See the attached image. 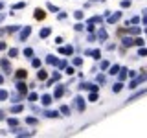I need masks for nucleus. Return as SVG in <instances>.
I'll return each mask as SVG.
<instances>
[{
    "mask_svg": "<svg viewBox=\"0 0 147 138\" xmlns=\"http://www.w3.org/2000/svg\"><path fill=\"white\" fill-rule=\"evenodd\" d=\"M17 88H18V90H20V92H26V85L22 83V81H20V83L17 85Z\"/></svg>",
    "mask_w": 147,
    "mask_h": 138,
    "instance_id": "obj_19",
    "label": "nucleus"
},
{
    "mask_svg": "<svg viewBox=\"0 0 147 138\" xmlns=\"http://www.w3.org/2000/svg\"><path fill=\"white\" fill-rule=\"evenodd\" d=\"M88 100H90V101H96V100H97V94H96V92H92V94H90V98H88Z\"/></svg>",
    "mask_w": 147,
    "mask_h": 138,
    "instance_id": "obj_27",
    "label": "nucleus"
},
{
    "mask_svg": "<svg viewBox=\"0 0 147 138\" xmlns=\"http://www.w3.org/2000/svg\"><path fill=\"white\" fill-rule=\"evenodd\" d=\"M55 66H57V68H64V66H66V61H57Z\"/></svg>",
    "mask_w": 147,
    "mask_h": 138,
    "instance_id": "obj_17",
    "label": "nucleus"
},
{
    "mask_svg": "<svg viewBox=\"0 0 147 138\" xmlns=\"http://www.w3.org/2000/svg\"><path fill=\"white\" fill-rule=\"evenodd\" d=\"M31 64L37 68V66H41V61H39V59H33V61H31Z\"/></svg>",
    "mask_w": 147,
    "mask_h": 138,
    "instance_id": "obj_24",
    "label": "nucleus"
},
{
    "mask_svg": "<svg viewBox=\"0 0 147 138\" xmlns=\"http://www.w3.org/2000/svg\"><path fill=\"white\" fill-rule=\"evenodd\" d=\"M24 55H28V57H31V55H33V50H31V48H26V50H24Z\"/></svg>",
    "mask_w": 147,
    "mask_h": 138,
    "instance_id": "obj_20",
    "label": "nucleus"
},
{
    "mask_svg": "<svg viewBox=\"0 0 147 138\" xmlns=\"http://www.w3.org/2000/svg\"><path fill=\"white\" fill-rule=\"evenodd\" d=\"M18 55V50L17 48H11V50H9V57H17Z\"/></svg>",
    "mask_w": 147,
    "mask_h": 138,
    "instance_id": "obj_12",
    "label": "nucleus"
},
{
    "mask_svg": "<svg viewBox=\"0 0 147 138\" xmlns=\"http://www.w3.org/2000/svg\"><path fill=\"white\" fill-rule=\"evenodd\" d=\"M0 50H6V44H4V42H0Z\"/></svg>",
    "mask_w": 147,
    "mask_h": 138,
    "instance_id": "obj_40",
    "label": "nucleus"
},
{
    "mask_svg": "<svg viewBox=\"0 0 147 138\" xmlns=\"http://www.w3.org/2000/svg\"><path fill=\"white\" fill-rule=\"evenodd\" d=\"M0 64H2V66H4L6 70L9 72V63H8V61H6V59H2V61H0Z\"/></svg>",
    "mask_w": 147,
    "mask_h": 138,
    "instance_id": "obj_18",
    "label": "nucleus"
},
{
    "mask_svg": "<svg viewBox=\"0 0 147 138\" xmlns=\"http://www.w3.org/2000/svg\"><path fill=\"white\" fill-rule=\"evenodd\" d=\"M99 20H103V17H94V18H90V22H99Z\"/></svg>",
    "mask_w": 147,
    "mask_h": 138,
    "instance_id": "obj_33",
    "label": "nucleus"
},
{
    "mask_svg": "<svg viewBox=\"0 0 147 138\" xmlns=\"http://www.w3.org/2000/svg\"><path fill=\"white\" fill-rule=\"evenodd\" d=\"M129 31H130V33H134V35H138L140 33V28H130Z\"/></svg>",
    "mask_w": 147,
    "mask_h": 138,
    "instance_id": "obj_25",
    "label": "nucleus"
},
{
    "mask_svg": "<svg viewBox=\"0 0 147 138\" xmlns=\"http://www.w3.org/2000/svg\"><path fill=\"white\" fill-rule=\"evenodd\" d=\"M50 103H52V96H48V94H46V96H42V105H44V107H48Z\"/></svg>",
    "mask_w": 147,
    "mask_h": 138,
    "instance_id": "obj_4",
    "label": "nucleus"
},
{
    "mask_svg": "<svg viewBox=\"0 0 147 138\" xmlns=\"http://www.w3.org/2000/svg\"><path fill=\"white\" fill-rule=\"evenodd\" d=\"M59 52H61V54L70 55V54H72V46H66V48H59Z\"/></svg>",
    "mask_w": 147,
    "mask_h": 138,
    "instance_id": "obj_7",
    "label": "nucleus"
},
{
    "mask_svg": "<svg viewBox=\"0 0 147 138\" xmlns=\"http://www.w3.org/2000/svg\"><path fill=\"white\" fill-rule=\"evenodd\" d=\"M120 18H121V13H114V15H110V17H109V22H110V24H114V22H118Z\"/></svg>",
    "mask_w": 147,
    "mask_h": 138,
    "instance_id": "obj_2",
    "label": "nucleus"
},
{
    "mask_svg": "<svg viewBox=\"0 0 147 138\" xmlns=\"http://www.w3.org/2000/svg\"><path fill=\"white\" fill-rule=\"evenodd\" d=\"M50 35V28H44V29H41V37L44 39V37H48Z\"/></svg>",
    "mask_w": 147,
    "mask_h": 138,
    "instance_id": "obj_10",
    "label": "nucleus"
},
{
    "mask_svg": "<svg viewBox=\"0 0 147 138\" xmlns=\"http://www.w3.org/2000/svg\"><path fill=\"white\" fill-rule=\"evenodd\" d=\"M29 33H31V28H24V29H22V33H20V39H22V41H24V39L28 37Z\"/></svg>",
    "mask_w": 147,
    "mask_h": 138,
    "instance_id": "obj_3",
    "label": "nucleus"
},
{
    "mask_svg": "<svg viewBox=\"0 0 147 138\" xmlns=\"http://www.w3.org/2000/svg\"><path fill=\"white\" fill-rule=\"evenodd\" d=\"M138 54H140V55H145V54H147V50H145V48H140Z\"/></svg>",
    "mask_w": 147,
    "mask_h": 138,
    "instance_id": "obj_38",
    "label": "nucleus"
},
{
    "mask_svg": "<svg viewBox=\"0 0 147 138\" xmlns=\"http://www.w3.org/2000/svg\"><path fill=\"white\" fill-rule=\"evenodd\" d=\"M6 98H8V92H6V90H0V100H6Z\"/></svg>",
    "mask_w": 147,
    "mask_h": 138,
    "instance_id": "obj_23",
    "label": "nucleus"
},
{
    "mask_svg": "<svg viewBox=\"0 0 147 138\" xmlns=\"http://www.w3.org/2000/svg\"><path fill=\"white\" fill-rule=\"evenodd\" d=\"M39 79H46V72H44V70L39 72Z\"/></svg>",
    "mask_w": 147,
    "mask_h": 138,
    "instance_id": "obj_28",
    "label": "nucleus"
},
{
    "mask_svg": "<svg viewBox=\"0 0 147 138\" xmlns=\"http://www.w3.org/2000/svg\"><path fill=\"white\" fill-rule=\"evenodd\" d=\"M22 110V105H13L11 107V112H20Z\"/></svg>",
    "mask_w": 147,
    "mask_h": 138,
    "instance_id": "obj_11",
    "label": "nucleus"
},
{
    "mask_svg": "<svg viewBox=\"0 0 147 138\" xmlns=\"http://www.w3.org/2000/svg\"><path fill=\"white\" fill-rule=\"evenodd\" d=\"M46 61H48L50 64H55V63H57V59H55L53 55H48V57H46Z\"/></svg>",
    "mask_w": 147,
    "mask_h": 138,
    "instance_id": "obj_13",
    "label": "nucleus"
},
{
    "mask_svg": "<svg viewBox=\"0 0 147 138\" xmlns=\"http://www.w3.org/2000/svg\"><path fill=\"white\" fill-rule=\"evenodd\" d=\"M2 83H4V77H2V75H0V85H2Z\"/></svg>",
    "mask_w": 147,
    "mask_h": 138,
    "instance_id": "obj_41",
    "label": "nucleus"
},
{
    "mask_svg": "<svg viewBox=\"0 0 147 138\" xmlns=\"http://www.w3.org/2000/svg\"><path fill=\"white\" fill-rule=\"evenodd\" d=\"M118 70H120V66H112L110 68V74H118Z\"/></svg>",
    "mask_w": 147,
    "mask_h": 138,
    "instance_id": "obj_31",
    "label": "nucleus"
},
{
    "mask_svg": "<svg viewBox=\"0 0 147 138\" xmlns=\"http://www.w3.org/2000/svg\"><path fill=\"white\" fill-rule=\"evenodd\" d=\"M76 18H83V11H76Z\"/></svg>",
    "mask_w": 147,
    "mask_h": 138,
    "instance_id": "obj_35",
    "label": "nucleus"
},
{
    "mask_svg": "<svg viewBox=\"0 0 147 138\" xmlns=\"http://www.w3.org/2000/svg\"><path fill=\"white\" fill-rule=\"evenodd\" d=\"M8 31H18V26H9Z\"/></svg>",
    "mask_w": 147,
    "mask_h": 138,
    "instance_id": "obj_34",
    "label": "nucleus"
},
{
    "mask_svg": "<svg viewBox=\"0 0 147 138\" xmlns=\"http://www.w3.org/2000/svg\"><path fill=\"white\" fill-rule=\"evenodd\" d=\"M63 94H64V88L63 87H57V88H55V98H61Z\"/></svg>",
    "mask_w": 147,
    "mask_h": 138,
    "instance_id": "obj_6",
    "label": "nucleus"
},
{
    "mask_svg": "<svg viewBox=\"0 0 147 138\" xmlns=\"http://www.w3.org/2000/svg\"><path fill=\"white\" fill-rule=\"evenodd\" d=\"M61 112H63L64 116H68V114H70V109H68V107H61Z\"/></svg>",
    "mask_w": 147,
    "mask_h": 138,
    "instance_id": "obj_21",
    "label": "nucleus"
},
{
    "mask_svg": "<svg viewBox=\"0 0 147 138\" xmlns=\"http://www.w3.org/2000/svg\"><path fill=\"white\" fill-rule=\"evenodd\" d=\"M9 125H11V127H17V123H18V121H17V118H9Z\"/></svg>",
    "mask_w": 147,
    "mask_h": 138,
    "instance_id": "obj_16",
    "label": "nucleus"
},
{
    "mask_svg": "<svg viewBox=\"0 0 147 138\" xmlns=\"http://www.w3.org/2000/svg\"><path fill=\"white\" fill-rule=\"evenodd\" d=\"M132 44H134V41H132V39H129V37L123 39V46H132Z\"/></svg>",
    "mask_w": 147,
    "mask_h": 138,
    "instance_id": "obj_9",
    "label": "nucleus"
},
{
    "mask_svg": "<svg viewBox=\"0 0 147 138\" xmlns=\"http://www.w3.org/2000/svg\"><path fill=\"white\" fill-rule=\"evenodd\" d=\"M48 9H50V11H57V8H55V6H52V4H48Z\"/></svg>",
    "mask_w": 147,
    "mask_h": 138,
    "instance_id": "obj_37",
    "label": "nucleus"
},
{
    "mask_svg": "<svg viewBox=\"0 0 147 138\" xmlns=\"http://www.w3.org/2000/svg\"><path fill=\"white\" fill-rule=\"evenodd\" d=\"M134 44H138V46H142V44H143V41H142V39H136V41H134Z\"/></svg>",
    "mask_w": 147,
    "mask_h": 138,
    "instance_id": "obj_39",
    "label": "nucleus"
},
{
    "mask_svg": "<svg viewBox=\"0 0 147 138\" xmlns=\"http://www.w3.org/2000/svg\"><path fill=\"white\" fill-rule=\"evenodd\" d=\"M121 83H116V85H114V92H120V90H121Z\"/></svg>",
    "mask_w": 147,
    "mask_h": 138,
    "instance_id": "obj_22",
    "label": "nucleus"
},
{
    "mask_svg": "<svg viewBox=\"0 0 147 138\" xmlns=\"http://www.w3.org/2000/svg\"><path fill=\"white\" fill-rule=\"evenodd\" d=\"M101 68H103V70H105V68H109V63H107V61H103V63H101Z\"/></svg>",
    "mask_w": 147,
    "mask_h": 138,
    "instance_id": "obj_36",
    "label": "nucleus"
},
{
    "mask_svg": "<svg viewBox=\"0 0 147 138\" xmlns=\"http://www.w3.org/2000/svg\"><path fill=\"white\" fill-rule=\"evenodd\" d=\"M81 63H83V61H81L79 57H77V59H74V64H76V66H81Z\"/></svg>",
    "mask_w": 147,
    "mask_h": 138,
    "instance_id": "obj_29",
    "label": "nucleus"
},
{
    "mask_svg": "<svg viewBox=\"0 0 147 138\" xmlns=\"http://www.w3.org/2000/svg\"><path fill=\"white\" fill-rule=\"evenodd\" d=\"M44 116H48V118H57V116H59V112H53V110H46V112H44Z\"/></svg>",
    "mask_w": 147,
    "mask_h": 138,
    "instance_id": "obj_8",
    "label": "nucleus"
},
{
    "mask_svg": "<svg viewBox=\"0 0 147 138\" xmlns=\"http://www.w3.org/2000/svg\"><path fill=\"white\" fill-rule=\"evenodd\" d=\"M76 107H77V110H85V100L81 96L76 98Z\"/></svg>",
    "mask_w": 147,
    "mask_h": 138,
    "instance_id": "obj_1",
    "label": "nucleus"
},
{
    "mask_svg": "<svg viewBox=\"0 0 147 138\" xmlns=\"http://www.w3.org/2000/svg\"><path fill=\"white\" fill-rule=\"evenodd\" d=\"M2 18H4V15H0V22H2Z\"/></svg>",
    "mask_w": 147,
    "mask_h": 138,
    "instance_id": "obj_42",
    "label": "nucleus"
},
{
    "mask_svg": "<svg viewBox=\"0 0 147 138\" xmlns=\"http://www.w3.org/2000/svg\"><path fill=\"white\" fill-rule=\"evenodd\" d=\"M44 15H46V13L42 11V9H37V11H35V18H39V20H41V18H44Z\"/></svg>",
    "mask_w": 147,
    "mask_h": 138,
    "instance_id": "obj_5",
    "label": "nucleus"
},
{
    "mask_svg": "<svg viewBox=\"0 0 147 138\" xmlns=\"http://www.w3.org/2000/svg\"><path fill=\"white\" fill-rule=\"evenodd\" d=\"M17 77H18V79H24V77H26V70H18L17 72Z\"/></svg>",
    "mask_w": 147,
    "mask_h": 138,
    "instance_id": "obj_15",
    "label": "nucleus"
},
{
    "mask_svg": "<svg viewBox=\"0 0 147 138\" xmlns=\"http://www.w3.org/2000/svg\"><path fill=\"white\" fill-rule=\"evenodd\" d=\"M118 72H120V79H125L127 77V70L125 68H121V70H118Z\"/></svg>",
    "mask_w": 147,
    "mask_h": 138,
    "instance_id": "obj_14",
    "label": "nucleus"
},
{
    "mask_svg": "<svg viewBox=\"0 0 147 138\" xmlns=\"http://www.w3.org/2000/svg\"><path fill=\"white\" fill-rule=\"evenodd\" d=\"M26 121H28V123H31V125H35V123H37V120H35V118H28Z\"/></svg>",
    "mask_w": 147,
    "mask_h": 138,
    "instance_id": "obj_30",
    "label": "nucleus"
},
{
    "mask_svg": "<svg viewBox=\"0 0 147 138\" xmlns=\"http://www.w3.org/2000/svg\"><path fill=\"white\" fill-rule=\"evenodd\" d=\"M97 35H99L101 39H107V31H105V29H101V31H99V33H97Z\"/></svg>",
    "mask_w": 147,
    "mask_h": 138,
    "instance_id": "obj_26",
    "label": "nucleus"
},
{
    "mask_svg": "<svg viewBox=\"0 0 147 138\" xmlns=\"http://www.w3.org/2000/svg\"><path fill=\"white\" fill-rule=\"evenodd\" d=\"M22 8H24V4H22V2H20V4H15V6H13V9H22Z\"/></svg>",
    "mask_w": 147,
    "mask_h": 138,
    "instance_id": "obj_32",
    "label": "nucleus"
}]
</instances>
